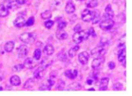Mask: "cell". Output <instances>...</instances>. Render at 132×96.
Here are the masks:
<instances>
[{
    "label": "cell",
    "mask_w": 132,
    "mask_h": 96,
    "mask_svg": "<svg viewBox=\"0 0 132 96\" xmlns=\"http://www.w3.org/2000/svg\"><path fill=\"white\" fill-rule=\"evenodd\" d=\"M19 38L21 41L25 44H32L37 40V35L35 33H24L20 35Z\"/></svg>",
    "instance_id": "cell-1"
},
{
    "label": "cell",
    "mask_w": 132,
    "mask_h": 96,
    "mask_svg": "<svg viewBox=\"0 0 132 96\" xmlns=\"http://www.w3.org/2000/svg\"><path fill=\"white\" fill-rule=\"evenodd\" d=\"M119 50L117 54V58L119 62L122 64L124 67H126V48L125 44L120 43L118 45Z\"/></svg>",
    "instance_id": "cell-2"
},
{
    "label": "cell",
    "mask_w": 132,
    "mask_h": 96,
    "mask_svg": "<svg viewBox=\"0 0 132 96\" xmlns=\"http://www.w3.org/2000/svg\"><path fill=\"white\" fill-rule=\"evenodd\" d=\"M88 31L81 30L77 32H75L72 36V40L75 43L79 44L85 40H87L89 37Z\"/></svg>",
    "instance_id": "cell-3"
},
{
    "label": "cell",
    "mask_w": 132,
    "mask_h": 96,
    "mask_svg": "<svg viewBox=\"0 0 132 96\" xmlns=\"http://www.w3.org/2000/svg\"><path fill=\"white\" fill-rule=\"evenodd\" d=\"M114 24V21L112 19H106L100 23L99 27L102 30L108 31L111 30L113 27Z\"/></svg>",
    "instance_id": "cell-4"
},
{
    "label": "cell",
    "mask_w": 132,
    "mask_h": 96,
    "mask_svg": "<svg viewBox=\"0 0 132 96\" xmlns=\"http://www.w3.org/2000/svg\"><path fill=\"white\" fill-rule=\"evenodd\" d=\"M106 53V49L104 47L100 46H98L95 47L91 51L92 56L95 58L104 56Z\"/></svg>",
    "instance_id": "cell-5"
},
{
    "label": "cell",
    "mask_w": 132,
    "mask_h": 96,
    "mask_svg": "<svg viewBox=\"0 0 132 96\" xmlns=\"http://www.w3.org/2000/svg\"><path fill=\"white\" fill-rule=\"evenodd\" d=\"M93 11H91L88 9H84L81 13V18L83 21L90 22L93 20Z\"/></svg>",
    "instance_id": "cell-6"
},
{
    "label": "cell",
    "mask_w": 132,
    "mask_h": 96,
    "mask_svg": "<svg viewBox=\"0 0 132 96\" xmlns=\"http://www.w3.org/2000/svg\"><path fill=\"white\" fill-rule=\"evenodd\" d=\"M29 51L28 47L24 44L20 45L17 49V54L19 58H23L27 56Z\"/></svg>",
    "instance_id": "cell-7"
},
{
    "label": "cell",
    "mask_w": 132,
    "mask_h": 96,
    "mask_svg": "<svg viewBox=\"0 0 132 96\" xmlns=\"http://www.w3.org/2000/svg\"><path fill=\"white\" fill-rule=\"evenodd\" d=\"M105 61V59L104 56L95 58L92 62V68L95 70L99 69L104 63Z\"/></svg>",
    "instance_id": "cell-8"
},
{
    "label": "cell",
    "mask_w": 132,
    "mask_h": 96,
    "mask_svg": "<svg viewBox=\"0 0 132 96\" xmlns=\"http://www.w3.org/2000/svg\"><path fill=\"white\" fill-rule=\"evenodd\" d=\"M78 60L81 64L86 65L88 64L90 59V55L87 51H83L79 53Z\"/></svg>",
    "instance_id": "cell-9"
},
{
    "label": "cell",
    "mask_w": 132,
    "mask_h": 96,
    "mask_svg": "<svg viewBox=\"0 0 132 96\" xmlns=\"http://www.w3.org/2000/svg\"><path fill=\"white\" fill-rule=\"evenodd\" d=\"M114 16V12L112 9V6L110 4H109L107 5L105 9V12L103 15V18L105 19H112Z\"/></svg>",
    "instance_id": "cell-10"
},
{
    "label": "cell",
    "mask_w": 132,
    "mask_h": 96,
    "mask_svg": "<svg viewBox=\"0 0 132 96\" xmlns=\"http://www.w3.org/2000/svg\"><path fill=\"white\" fill-rule=\"evenodd\" d=\"M37 64V62L31 57H28L24 61V67L26 69H33L35 68Z\"/></svg>",
    "instance_id": "cell-11"
},
{
    "label": "cell",
    "mask_w": 132,
    "mask_h": 96,
    "mask_svg": "<svg viewBox=\"0 0 132 96\" xmlns=\"http://www.w3.org/2000/svg\"><path fill=\"white\" fill-rule=\"evenodd\" d=\"M78 74V71L76 69L67 70L64 73L65 76L71 80L75 79L77 78Z\"/></svg>",
    "instance_id": "cell-12"
},
{
    "label": "cell",
    "mask_w": 132,
    "mask_h": 96,
    "mask_svg": "<svg viewBox=\"0 0 132 96\" xmlns=\"http://www.w3.org/2000/svg\"><path fill=\"white\" fill-rule=\"evenodd\" d=\"M63 5V0H52L50 3V9L52 10L59 9Z\"/></svg>",
    "instance_id": "cell-13"
},
{
    "label": "cell",
    "mask_w": 132,
    "mask_h": 96,
    "mask_svg": "<svg viewBox=\"0 0 132 96\" xmlns=\"http://www.w3.org/2000/svg\"><path fill=\"white\" fill-rule=\"evenodd\" d=\"M109 80V78L108 77H104L101 79L99 88L100 91H106L108 89Z\"/></svg>",
    "instance_id": "cell-14"
},
{
    "label": "cell",
    "mask_w": 132,
    "mask_h": 96,
    "mask_svg": "<svg viewBox=\"0 0 132 96\" xmlns=\"http://www.w3.org/2000/svg\"><path fill=\"white\" fill-rule=\"evenodd\" d=\"M26 21L25 18L20 16L16 18L14 22V25L16 27L21 28L26 26Z\"/></svg>",
    "instance_id": "cell-15"
},
{
    "label": "cell",
    "mask_w": 132,
    "mask_h": 96,
    "mask_svg": "<svg viewBox=\"0 0 132 96\" xmlns=\"http://www.w3.org/2000/svg\"><path fill=\"white\" fill-rule=\"evenodd\" d=\"M75 5L72 0H69L66 3L65 7V11L68 14H72L75 12Z\"/></svg>",
    "instance_id": "cell-16"
},
{
    "label": "cell",
    "mask_w": 132,
    "mask_h": 96,
    "mask_svg": "<svg viewBox=\"0 0 132 96\" xmlns=\"http://www.w3.org/2000/svg\"><path fill=\"white\" fill-rule=\"evenodd\" d=\"M56 38L59 40H65L68 37V35L64 29H58L56 32Z\"/></svg>",
    "instance_id": "cell-17"
},
{
    "label": "cell",
    "mask_w": 132,
    "mask_h": 96,
    "mask_svg": "<svg viewBox=\"0 0 132 96\" xmlns=\"http://www.w3.org/2000/svg\"><path fill=\"white\" fill-rule=\"evenodd\" d=\"M54 52V48L52 44H47L43 49L44 54L47 56H50L53 54Z\"/></svg>",
    "instance_id": "cell-18"
},
{
    "label": "cell",
    "mask_w": 132,
    "mask_h": 96,
    "mask_svg": "<svg viewBox=\"0 0 132 96\" xmlns=\"http://www.w3.org/2000/svg\"><path fill=\"white\" fill-rule=\"evenodd\" d=\"M45 68L42 66L39 67V68L36 70L34 73V76L35 78L40 79L44 76V72L45 70Z\"/></svg>",
    "instance_id": "cell-19"
},
{
    "label": "cell",
    "mask_w": 132,
    "mask_h": 96,
    "mask_svg": "<svg viewBox=\"0 0 132 96\" xmlns=\"http://www.w3.org/2000/svg\"><path fill=\"white\" fill-rule=\"evenodd\" d=\"M10 83L12 85L18 86L21 84V80L19 76L16 75L12 76L10 79Z\"/></svg>",
    "instance_id": "cell-20"
},
{
    "label": "cell",
    "mask_w": 132,
    "mask_h": 96,
    "mask_svg": "<svg viewBox=\"0 0 132 96\" xmlns=\"http://www.w3.org/2000/svg\"><path fill=\"white\" fill-rule=\"evenodd\" d=\"M15 46V43L12 41H10L6 42L4 45V50L7 53L12 52Z\"/></svg>",
    "instance_id": "cell-21"
},
{
    "label": "cell",
    "mask_w": 132,
    "mask_h": 96,
    "mask_svg": "<svg viewBox=\"0 0 132 96\" xmlns=\"http://www.w3.org/2000/svg\"><path fill=\"white\" fill-rule=\"evenodd\" d=\"M9 14V11L7 7L3 4L0 5V17L3 18L8 16Z\"/></svg>",
    "instance_id": "cell-22"
},
{
    "label": "cell",
    "mask_w": 132,
    "mask_h": 96,
    "mask_svg": "<svg viewBox=\"0 0 132 96\" xmlns=\"http://www.w3.org/2000/svg\"><path fill=\"white\" fill-rule=\"evenodd\" d=\"M94 15L92 20V23L93 24L97 23L101 19L100 12L99 10L95 9L93 11Z\"/></svg>",
    "instance_id": "cell-23"
},
{
    "label": "cell",
    "mask_w": 132,
    "mask_h": 96,
    "mask_svg": "<svg viewBox=\"0 0 132 96\" xmlns=\"http://www.w3.org/2000/svg\"><path fill=\"white\" fill-rule=\"evenodd\" d=\"M79 49L80 47L79 45H76L74 47L71 48L68 51V55L69 57L71 58H73L75 56H76L77 51L79 50Z\"/></svg>",
    "instance_id": "cell-24"
},
{
    "label": "cell",
    "mask_w": 132,
    "mask_h": 96,
    "mask_svg": "<svg viewBox=\"0 0 132 96\" xmlns=\"http://www.w3.org/2000/svg\"><path fill=\"white\" fill-rule=\"evenodd\" d=\"M35 80L32 78L28 79L24 84V88L25 89H30L32 88L35 84Z\"/></svg>",
    "instance_id": "cell-25"
},
{
    "label": "cell",
    "mask_w": 132,
    "mask_h": 96,
    "mask_svg": "<svg viewBox=\"0 0 132 96\" xmlns=\"http://www.w3.org/2000/svg\"><path fill=\"white\" fill-rule=\"evenodd\" d=\"M41 17L44 20H47L49 19L50 18H51L52 16V13L51 11L50 10H45L44 12H43L41 14Z\"/></svg>",
    "instance_id": "cell-26"
},
{
    "label": "cell",
    "mask_w": 132,
    "mask_h": 96,
    "mask_svg": "<svg viewBox=\"0 0 132 96\" xmlns=\"http://www.w3.org/2000/svg\"><path fill=\"white\" fill-rule=\"evenodd\" d=\"M98 5L97 0H89L86 4L88 8H95Z\"/></svg>",
    "instance_id": "cell-27"
},
{
    "label": "cell",
    "mask_w": 132,
    "mask_h": 96,
    "mask_svg": "<svg viewBox=\"0 0 132 96\" xmlns=\"http://www.w3.org/2000/svg\"><path fill=\"white\" fill-rule=\"evenodd\" d=\"M24 68L23 64H18L13 66L12 70L14 72H19L23 70Z\"/></svg>",
    "instance_id": "cell-28"
},
{
    "label": "cell",
    "mask_w": 132,
    "mask_h": 96,
    "mask_svg": "<svg viewBox=\"0 0 132 96\" xmlns=\"http://www.w3.org/2000/svg\"><path fill=\"white\" fill-rule=\"evenodd\" d=\"M42 51L39 49H36L34 53V57L36 60H39L42 57Z\"/></svg>",
    "instance_id": "cell-29"
},
{
    "label": "cell",
    "mask_w": 132,
    "mask_h": 96,
    "mask_svg": "<svg viewBox=\"0 0 132 96\" xmlns=\"http://www.w3.org/2000/svg\"><path fill=\"white\" fill-rule=\"evenodd\" d=\"M123 85L121 83H116L112 86V89L114 91H120L123 89Z\"/></svg>",
    "instance_id": "cell-30"
},
{
    "label": "cell",
    "mask_w": 132,
    "mask_h": 96,
    "mask_svg": "<svg viewBox=\"0 0 132 96\" xmlns=\"http://www.w3.org/2000/svg\"><path fill=\"white\" fill-rule=\"evenodd\" d=\"M58 29L63 30L66 27L67 25V23L66 22L61 20H59V21H58Z\"/></svg>",
    "instance_id": "cell-31"
},
{
    "label": "cell",
    "mask_w": 132,
    "mask_h": 96,
    "mask_svg": "<svg viewBox=\"0 0 132 96\" xmlns=\"http://www.w3.org/2000/svg\"><path fill=\"white\" fill-rule=\"evenodd\" d=\"M35 23V19L33 17H30L26 21V26L27 27H30L34 24Z\"/></svg>",
    "instance_id": "cell-32"
},
{
    "label": "cell",
    "mask_w": 132,
    "mask_h": 96,
    "mask_svg": "<svg viewBox=\"0 0 132 96\" xmlns=\"http://www.w3.org/2000/svg\"><path fill=\"white\" fill-rule=\"evenodd\" d=\"M65 83L63 81L59 80L58 83L57 85L56 86V88L59 90H61L64 89L65 86Z\"/></svg>",
    "instance_id": "cell-33"
},
{
    "label": "cell",
    "mask_w": 132,
    "mask_h": 96,
    "mask_svg": "<svg viewBox=\"0 0 132 96\" xmlns=\"http://www.w3.org/2000/svg\"><path fill=\"white\" fill-rule=\"evenodd\" d=\"M109 42L107 39L105 38H102L100 42V46H102L103 47H105L109 45Z\"/></svg>",
    "instance_id": "cell-34"
},
{
    "label": "cell",
    "mask_w": 132,
    "mask_h": 96,
    "mask_svg": "<svg viewBox=\"0 0 132 96\" xmlns=\"http://www.w3.org/2000/svg\"><path fill=\"white\" fill-rule=\"evenodd\" d=\"M88 33L89 36H91L94 38L96 37H97V34L96 33L95 31L93 28L91 27L88 30Z\"/></svg>",
    "instance_id": "cell-35"
},
{
    "label": "cell",
    "mask_w": 132,
    "mask_h": 96,
    "mask_svg": "<svg viewBox=\"0 0 132 96\" xmlns=\"http://www.w3.org/2000/svg\"><path fill=\"white\" fill-rule=\"evenodd\" d=\"M54 25V22L52 20H48L44 23L45 27L47 28H50Z\"/></svg>",
    "instance_id": "cell-36"
},
{
    "label": "cell",
    "mask_w": 132,
    "mask_h": 96,
    "mask_svg": "<svg viewBox=\"0 0 132 96\" xmlns=\"http://www.w3.org/2000/svg\"><path fill=\"white\" fill-rule=\"evenodd\" d=\"M51 88L48 85L43 84L39 88L40 91H49L51 90Z\"/></svg>",
    "instance_id": "cell-37"
},
{
    "label": "cell",
    "mask_w": 132,
    "mask_h": 96,
    "mask_svg": "<svg viewBox=\"0 0 132 96\" xmlns=\"http://www.w3.org/2000/svg\"><path fill=\"white\" fill-rule=\"evenodd\" d=\"M50 63H51V62L49 60L45 59V60H44L43 61H42V66L44 67V68H45V69H46L47 67L49 66L50 65Z\"/></svg>",
    "instance_id": "cell-38"
},
{
    "label": "cell",
    "mask_w": 132,
    "mask_h": 96,
    "mask_svg": "<svg viewBox=\"0 0 132 96\" xmlns=\"http://www.w3.org/2000/svg\"><path fill=\"white\" fill-rule=\"evenodd\" d=\"M89 78L92 79L93 80L97 81L98 80V74L96 72H92L91 73L90 75H89Z\"/></svg>",
    "instance_id": "cell-39"
},
{
    "label": "cell",
    "mask_w": 132,
    "mask_h": 96,
    "mask_svg": "<svg viewBox=\"0 0 132 96\" xmlns=\"http://www.w3.org/2000/svg\"><path fill=\"white\" fill-rule=\"evenodd\" d=\"M17 3H14V2H9V3L7 4V7L8 9H15L16 8V7H17Z\"/></svg>",
    "instance_id": "cell-40"
},
{
    "label": "cell",
    "mask_w": 132,
    "mask_h": 96,
    "mask_svg": "<svg viewBox=\"0 0 132 96\" xmlns=\"http://www.w3.org/2000/svg\"><path fill=\"white\" fill-rule=\"evenodd\" d=\"M57 57H58V58L60 59V60H62V61L66 58V55H65V53H63V51H62L58 53Z\"/></svg>",
    "instance_id": "cell-41"
},
{
    "label": "cell",
    "mask_w": 132,
    "mask_h": 96,
    "mask_svg": "<svg viewBox=\"0 0 132 96\" xmlns=\"http://www.w3.org/2000/svg\"><path fill=\"white\" fill-rule=\"evenodd\" d=\"M108 66H109V69L110 70H113L116 68V64L113 61H111V62H109L108 64Z\"/></svg>",
    "instance_id": "cell-42"
},
{
    "label": "cell",
    "mask_w": 132,
    "mask_h": 96,
    "mask_svg": "<svg viewBox=\"0 0 132 96\" xmlns=\"http://www.w3.org/2000/svg\"><path fill=\"white\" fill-rule=\"evenodd\" d=\"M47 82H48V85L51 88L55 84V81L51 78H50V79L47 80Z\"/></svg>",
    "instance_id": "cell-43"
},
{
    "label": "cell",
    "mask_w": 132,
    "mask_h": 96,
    "mask_svg": "<svg viewBox=\"0 0 132 96\" xmlns=\"http://www.w3.org/2000/svg\"><path fill=\"white\" fill-rule=\"evenodd\" d=\"M81 30H82L81 27V26L79 24L76 25L74 27V31L75 32H80Z\"/></svg>",
    "instance_id": "cell-44"
},
{
    "label": "cell",
    "mask_w": 132,
    "mask_h": 96,
    "mask_svg": "<svg viewBox=\"0 0 132 96\" xmlns=\"http://www.w3.org/2000/svg\"><path fill=\"white\" fill-rule=\"evenodd\" d=\"M16 3L19 5H22L27 2V0H15Z\"/></svg>",
    "instance_id": "cell-45"
},
{
    "label": "cell",
    "mask_w": 132,
    "mask_h": 96,
    "mask_svg": "<svg viewBox=\"0 0 132 96\" xmlns=\"http://www.w3.org/2000/svg\"><path fill=\"white\" fill-rule=\"evenodd\" d=\"M93 80H92V79L90 78H88L86 80V83L88 85H91L93 84Z\"/></svg>",
    "instance_id": "cell-46"
},
{
    "label": "cell",
    "mask_w": 132,
    "mask_h": 96,
    "mask_svg": "<svg viewBox=\"0 0 132 96\" xmlns=\"http://www.w3.org/2000/svg\"><path fill=\"white\" fill-rule=\"evenodd\" d=\"M88 91H95V89L93 88H89L87 90Z\"/></svg>",
    "instance_id": "cell-47"
},
{
    "label": "cell",
    "mask_w": 132,
    "mask_h": 96,
    "mask_svg": "<svg viewBox=\"0 0 132 96\" xmlns=\"http://www.w3.org/2000/svg\"><path fill=\"white\" fill-rule=\"evenodd\" d=\"M3 80V78L2 76H0V82Z\"/></svg>",
    "instance_id": "cell-48"
},
{
    "label": "cell",
    "mask_w": 132,
    "mask_h": 96,
    "mask_svg": "<svg viewBox=\"0 0 132 96\" xmlns=\"http://www.w3.org/2000/svg\"><path fill=\"white\" fill-rule=\"evenodd\" d=\"M77 1H80V2H82V1H84L85 0H77Z\"/></svg>",
    "instance_id": "cell-49"
},
{
    "label": "cell",
    "mask_w": 132,
    "mask_h": 96,
    "mask_svg": "<svg viewBox=\"0 0 132 96\" xmlns=\"http://www.w3.org/2000/svg\"><path fill=\"white\" fill-rule=\"evenodd\" d=\"M0 26H1V23H0Z\"/></svg>",
    "instance_id": "cell-50"
}]
</instances>
